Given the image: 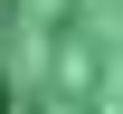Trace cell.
<instances>
[{
    "mask_svg": "<svg viewBox=\"0 0 123 114\" xmlns=\"http://www.w3.org/2000/svg\"><path fill=\"white\" fill-rule=\"evenodd\" d=\"M0 114H10V86H0Z\"/></svg>",
    "mask_w": 123,
    "mask_h": 114,
    "instance_id": "cell-1",
    "label": "cell"
}]
</instances>
